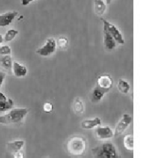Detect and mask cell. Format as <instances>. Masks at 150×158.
<instances>
[{
  "instance_id": "1",
  "label": "cell",
  "mask_w": 150,
  "mask_h": 158,
  "mask_svg": "<svg viewBox=\"0 0 150 158\" xmlns=\"http://www.w3.org/2000/svg\"><path fill=\"white\" fill-rule=\"evenodd\" d=\"M91 152L94 158H122L116 146L111 141H106L93 148Z\"/></svg>"
},
{
  "instance_id": "2",
  "label": "cell",
  "mask_w": 150,
  "mask_h": 158,
  "mask_svg": "<svg viewBox=\"0 0 150 158\" xmlns=\"http://www.w3.org/2000/svg\"><path fill=\"white\" fill-rule=\"evenodd\" d=\"M29 110L27 108H17L12 109L8 113L0 116V124L15 125L19 124L23 121L24 118L27 114Z\"/></svg>"
},
{
  "instance_id": "3",
  "label": "cell",
  "mask_w": 150,
  "mask_h": 158,
  "mask_svg": "<svg viewBox=\"0 0 150 158\" xmlns=\"http://www.w3.org/2000/svg\"><path fill=\"white\" fill-rule=\"evenodd\" d=\"M86 147H87L86 140L82 136H75L70 138L67 141L66 144L67 151L74 156H83L86 151Z\"/></svg>"
},
{
  "instance_id": "4",
  "label": "cell",
  "mask_w": 150,
  "mask_h": 158,
  "mask_svg": "<svg viewBox=\"0 0 150 158\" xmlns=\"http://www.w3.org/2000/svg\"><path fill=\"white\" fill-rule=\"evenodd\" d=\"M100 19L103 21L104 24V29H106V31L111 34V36L113 37V39L116 40V42L118 44H124L125 43V40L123 37L121 32L119 30V28L117 27L115 25L111 24L110 21H108L107 19H105L104 18H100Z\"/></svg>"
},
{
  "instance_id": "5",
  "label": "cell",
  "mask_w": 150,
  "mask_h": 158,
  "mask_svg": "<svg viewBox=\"0 0 150 158\" xmlns=\"http://www.w3.org/2000/svg\"><path fill=\"white\" fill-rule=\"evenodd\" d=\"M56 47L57 44L56 40L54 38H48L44 45L36 50V53L40 56H49L56 52Z\"/></svg>"
},
{
  "instance_id": "6",
  "label": "cell",
  "mask_w": 150,
  "mask_h": 158,
  "mask_svg": "<svg viewBox=\"0 0 150 158\" xmlns=\"http://www.w3.org/2000/svg\"><path fill=\"white\" fill-rule=\"evenodd\" d=\"M132 121H133V117L129 113H124L115 127L114 136H119L122 135L130 126V124L132 123Z\"/></svg>"
},
{
  "instance_id": "7",
  "label": "cell",
  "mask_w": 150,
  "mask_h": 158,
  "mask_svg": "<svg viewBox=\"0 0 150 158\" xmlns=\"http://www.w3.org/2000/svg\"><path fill=\"white\" fill-rule=\"evenodd\" d=\"M97 84H98L97 86H98L99 88H101L102 90H105L106 93H107L112 88L113 80H112V78H111V77L110 75H108V74H103V75H100L99 77H98Z\"/></svg>"
},
{
  "instance_id": "8",
  "label": "cell",
  "mask_w": 150,
  "mask_h": 158,
  "mask_svg": "<svg viewBox=\"0 0 150 158\" xmlns=\"http://www.w3.org/2000/svg\"><path fill=\"white\" fill-rule=\"evenodd\" d=\"M95 134L99 140H108L114 136V132L108 126L98 127L97 128H95Z\"/></svg>"
},
{
  "instance_id": "9",
  "label": "cell",
  "mask_w": 150,
  "mask_h": 158,
  "mask_svg": "<svg viewBox=\"0 0 150 158\" xmlns=\"http://www.w3.org/2000/svg\"><path fill=\"white\" fill-rule=\"evenodd\" d=\"M0 68L6 73L12 74V59L11 56H0Z\"/></svg>"
},
{
  "instance_id": "10",
  "label": "cell",
  "mask_w": 150,
  "mask_h": 158,
  "mask_svg": "<svg viewBox=\"0 0 150 158\" xmlns=\"http://www.w3.org/2000/svg\"><path fill=\"white\" fill-rule=\"evenodd\" d=\"M14 106V102L11 98H8L6 96L0 91V112H6L11 110Z\"/></svg>"
},
{
  "instance_id": "11",
  "label": "cell",
  "mask_w": 150,
  "mask_h": 158,
  "mask_svg": "<svg viewBox=\"0 0 150 158\" xmlns=\"http://www.w3.org/2000/svg\"><path fill=\"white\" fill-rule=\"evenodd\" d=\"M102 124V120L98 117H95L93 118L84 119L81 123V127L83 129H94L98 127H100Z\"/></svg>"
},
{
  "instance_id": "12",
  "label": "cell",
  "mask_w": 150,
  "mask_h": 158,
  "mask_svg": "<svg viewBox=\"0 0 150 158\" xmlns=\"http://www.w3.org/2000/svg\"><path fill=\"white\" fill-rule=\"evenodd\" d=\"M103 37H104V46L106 48V50L111 51L114 48H116L117 43L116 40L113 39V37L111 34H109L106 29H104V34H103Z\"/></svg>"
},
{
  "instance_id": "13",
  "label": "cell",
  "mask_w": 150,
  "mask_h": 158,
  "mask_svg": "<svg viewBox=\"0 0 150 158\" xmlns=\"http://www.w3.org/2000/svg\"><path fill=\"white\" fill-rule=\"evenodd\" d=\"M18 11H9L0 15V27H7L11 24L13 19L17 17Z\"/></svg>"
},
{
  "instance_id": "14",
  "label": "cell",
  "mask_w": 150,
  "mask_h": 158,
  "mask_svg": "<svg viewBox=\"0 0 150 158\" xmlns=\"http://www.w3.org/2000/svg\"><path fill=\"white\" fill-rule=\"evenodd\" d=\"M12 72L17 77H24L27 74V69L26 66L19 63L18 62H13V63H12Z\"/></svg>"
},
{
  "instance_id": "15",
  "label": "cell",
  "mask_w": 150,
  "mask_h": 158,
  "mask_svg": "<svg viewBox=\"0 0 150 158\" xmlns=\"http://www.w3.org/2000/svg\"><path fill=\"white\" fill-rule=\"evenodd\" d=\"M24 145H25L24 141H13L7 143V148L10 152H12L14 154L17 151L21 150Z\"/></svg>"
},
{
  "instance_id": "16",
  "label": "cell",
  "mask_w": 150,
  "mask_h": 158,
  "mask_svg": "<svg viewBox=\"0 0 150 158\" xmlns=\"http://www.w3.org/2000/svg\"><path fill=\"white\" fill-rule=\"evenodd\" d=\"M117 87L119 92H121L122 94L127 95L130 91V84L128 83L127 80L125 79H119L118 84H117Z\"/></svg>"
},
{
  "instance_id": "17",
  "label": "cell",
  "mask_w": 150,
  "mask_h": 158,
  "mask_svg": "<svg viewBox=\"0 0 150 158\" xmlns=\"http://www.w3.org/2000/svg\"><path fill=\"white\" fill-rule=\"evenodd\" d=\"M106 9V4L104 0H94V10L95 12L101 17L104 15Z\"/></svg>"
},
{
  "instance_id": "18",
  "label": "cell",
  "mask_w": 150,
  "mask_h": 158,
  "mask_svg": "<svg viewBox=\"0 0 150 158\" xmlns=\"http://www.w3.org/2000/svg\"><path fill=\"white\" fill-rule=\"evenodd\" d=\"M106 91L104 90H102L101 88H99L98 86H97L96 88H94V90L92 91L91 94V99L93 102H98L101 99H103V98L106 95Z\"/></svg>"
},
{
  "instance_id": "19",
  "label": "cell",
  "mask_w": 150,
  "mask_h": 158,
  "mask_svg": "<svg viewBox=\"0 0 150 158\" xmlns=\"http://www.w3.org/2000/svg\"><path fill=\"white\" fill-rule=\"evenodd\" d=\"M73 109H74V112L77 114H81V113H83L84 106H83V103L81 98H77L74 100V102H73Z\"/></svg>"
},
{
  "instance_id": "20",
  "label": "cell",
  "mask_w": 150,
  "mask_h": 158,
  "mask_svg": "<svg viewBox=\"0 0 150 158\" xmlns=\"http://www.w3.org/2000/svg\"><path fill=\"white\" fill-rule=\"evenodd\" d=\"M124 147L128 151H133L134 147L133 135H127L124 137Z\"/></svg>"
},
{
  "instance_id": "21",
  "label": "cell",
  "mask_w": 150,
  "mask_h": 158,
  "mask_svg": "<svg viewBox=\"0 0 150 158\" xmlns=\"http://www.w3.org/2000/svg\"><path fill=\"white\" fill-rule=\"evenodd\" d=\"M19 34V31L18 30H15V29H10L6 32V35L4 37V41H11L12 40L14 39L16 37L17 35Z\"/></svg>"
},
{
  "instance_id": "22",
  "label": "cell",
  "mask_w": 150,
  "mask_h": 158,
  "mask_svg": "<svg viewBox=\"0 0 150 158\" xmlns=\"http://www.w3.org/2000/svg\"><path fill=\"white\" fill-rule=\"evenodd\" d=\"M56 44L60 48L63 49V48H67V46L69 44V40H68L66 37H60L59 39L56 40Z\"/></svg>"
},
{
  "instance_id": "23",
  "label": "cell",
  "mask_w": 150,
  "mask_h": 158,
  "mask_svg": "<svg viewBox=\"0 0 150 158\" xmlns=\"http://www.w3.org/2000/svg\"><path fill=\"white\" fill-rule=\"evenodd\" d=\"M11 49L9 46L0 47V56H11Z\"/></svg>"
},
{
  "instance_id": "24",
  "label": "cell",
  "mask_w": 150,
  "mask_h": 158,
  "mask_svg": "<svg viewBox=\"0 0 150 158\" xmlns=\"http://www.w3.org/2000/svg\"><path fill=\"white\" fill-rule=\"evenodd\" d=\"M43 111L47 113H51L53 111V105L50 102H46L43 105Z\"/></svg>"
},
{
  "instance_id": "25",
  "label": "cell",
  "mask_w": 150,
  "mask_h": 158,
  "mask_svg": "<svg viewBox=\"0 0 150 158\" xmlns=\"http://www.w3.org/2000/svg\"><path fill=\"white\" fill-rule=\"evenodd\" d=\"M13 157L14 158H24V152L22 150L17 151L13 154Z\"/></svg>"
},
{
  "instance_id": "26",
  "label": "cell",
  "mask_w": 150,
  "mask_h": 158,
  "mask_svg": "<svg viewBox=\"0 0 150 158\" xmlns=\"http://www.w3.org/2000/svg\"><path fill=\"white\" fill-rule=\"evenodd\" d=\"M6 72L0 71V88H1V86H2V85H3V82H4L5 78H6Z\"/></svg>"
},
{
  "instance_id": "27",
  "label": "cell",
  "mask_w": 150,
  "mask_h": 158,
  "mask_svg": "<svg viewBox=\"0 0 150 158\" xmlns=\"http://www.w3.org/2000/svg\"><path fill=\"white\" fill-rule=\"evenodd\" d=\"M33 1H34V0H21L23 6H27V5H29Z\"/></svg>"
},
{
  "instance_id": "28",
  "label": "cell",
  "mask_w": 150,
  "mask_h": 158,
  "mask_svg": "<svg viewBox=\"0 0 150 158\" xmlns=\"http://www.w3.org/2000/svg\"><path fill=\"white\" fill-rule=\"evenodd\" d=\"M3 41H4V38H3V36H2V35L0 34V44H1V43H2Z\"/></svg>"
},
{
  "instance_id": "29",
  "label": "cell",
  "mask_w": 150,
  "mask_h": 158,
  "mask_svg": "<svg viewBox=\"0 0 150 158\" xmlns=\"http://www.w3.org/2000/svg\"><path fill=\"white\" fill-rule=\"evenodd\" d=\"M111 1H112V0H106V5H110L111 3Z\"/></svg>"
}]
</instances>
